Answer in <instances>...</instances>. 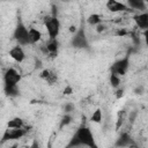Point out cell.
I'll use <instances>...</instances> for the list:
<instances>
[{
    "label": "cell",
    "instance_id": "obj_1",
    "mask_svg": "<svg viewBox=\"0 0 148 148\" xmlns=\"http://www.w3.org/2000/svg\"><path fill=\"white\" fill-rule=\"evenodd\" d=\"M73 146L74 147H79V146L96 147V143H95L94 135H92L91 131L86 126H81L80 128H77L74 136L72 138L71 143L68 145V147H73Z\"/></svg>",
    "mask_w": 148,
    "mask_h": 148
},
{
    "label": "cell",
    "instance_id": "obj_2",
    "mask_svg": "<svg viewBox=\"0 0 148 148\" xmlns=\"http://www.w3.org/2000/svg\"><path fill=\"white\" fill-rule=\"evenodd\" d=\"M44 25L46 28L50 39L57 38V36L59 35V31H60V22L54 14L44 17Z\"/></svg>",
    "mask_w": 148,
    "mask_h": 148
},
{
    "label": "cell",
    "instance_id": "obj_3",
    "mask_svg": "<svg viewBox=\"0 0 148 148\" xmlns=\"http://www.w3.org/2000/svg\"><path fill=\"white\" fill-rule=\"evenodd\" d=\"M13 36H14V39L17 42V44L21 45V46H22V45H28V44H30V42H29L28 28L25 27V24H24L21 20L17 21V24H16V27H15V29H14Z\"/></svg>",
    "mask_w": 148,
    "mask_h": 148
},
{
    "label": "cell",
    "instance_id": "obj_4",
    "mask_svg": "<svg viewBox=\"0 0 148 148\" xmlns=\"http://www.w3.org/2000/svg\"><path fill=\"white\" fill-rule=\"evenodd\" d=\"M130 67V58L128 56L117 60L116 62H113V65L111 66V73L118 75V76H123L127 73Z\"/></svg>",
    "mask_w": 148,
    "mask_h": 148
},
{
    "label": "cell",
    "instance_id": "obj_5",
    "mask_svg": "<svg viewBox=\"0 0 148 148\" xmlns=\"http://www.w3.org/2000/svg\"><path fill=\"white\" fill-rule=\"evenodd\" d=\"M27 133L23 127L21 128H13V127H7L2 134V141H9V140H17L24 136Z\"/></svg>",
    "mask_w": 148,
    "mask_h": 148
},
{
    "label": "cell",
    "instance_id": "obj_6",
    "mask_svg": "<svg viewBox=\"0 0 148 148\" xmlns=\"http://www.w3.org/2000/svg\"><path fill=\"white\" fill-rule=\"evenodd\" d=\"M20 80H21V74L14 68H8L3 74L5 86H17Z\"/></svg>",
    "mask_w": 148,
    "mask_h": 148
},
{
    "label": "cell",
    "instance_id": "obj_7",
    "mask_svg": "<svg viewBox=\"0 0 148 148\" xmlns=\"http://www.w3.org/2000/svg\"><path fill=\"white\" fill-rule=\"evenodd\" d=\"M72 45L74 47H79V49L88 46V42H87V37H86V32H84L83 28H80L79 30L75 31V35L72 38Z\"/></svg>",
    "mask_w": 148,
    "mask_h": 148
},
{
    "label": "cell",
    "instance_id": "obj_8",
    "mask_svg": "<svg viewBox=\"0 0 148 148\" xmlns=\"http://www.w3.org/2000/svg\"><path fill=\"white\" fill-rule=\"evenodd\" d=\"M106 8L111 12V13H119V12H126L130 9L128 6H126L125 3L118 1V0H108L106 1Z\"/></svg>",
    "mask_w": 148,
    "mask_h": 148
},
{
    "label": "cell",
    "instance_id": "obj_9",
    "mask_svg": "<svg viewBox=\"0 0 148 148\" xmlns=\"http://www.w3.org/2000/svg\"><path fill=\"white\" fill-rule=\"evenodd\" d=\"M9 57L15 60L16 62H22L24 59H25V53L23 51V49L21 47V45H16V46H13L10 50H9Z\"/></svg>",
    "mask_w": 148,
    "mask_h": 148
},
{
    "label": "cell",
    "instance_id": "obj_10",
    "mask_svg": "<svg viewBox=\"0 0 148 148\" xmlns=\"http://www.w3.org/2000/svg\"><path fill=\"white\" fill-rule=\"evenodd\" d=\"M134 22L139 29L146 30L148 28V14L146 12H142L140 14H136L134 16Z\"/></svg>",
    "mask_w": 148,
    "mask_h": 148
},
{
    "label": "cell",
    "instance_id": "obj_11",
    "mask_svg": "<svg viewBox=\"0 0 148 148\" xmlns=\"http://www.w3.org/2000/svg\"><path fill=\"white\" fill-rule=\"evenodd\" d=\"M127 5L132 9H135L139 12H145L147 8L146 0H127Z\"/></svg>",
    "mask_w": 148,
    "mask_h": 148
},
{
    "label": "cell",
    "instance_id": "obj_12",
    "mask_svg": "<svg viewBox=\"0 0 148 148\" xmlns=\"http://www.w3.org/2000/svg\"><path fill=\"white\" fill-rule=\"evenodd\" d=\"M40 77L43 80H45L49 84H53L56 81H57V74L53 73L52 71L50 69H43L40 72Z\"/></svg>",
    "mask_w": 148,
    "mask_h": 148
},
{
    "label": "cell",
    "instance_id": "obj_13",
    "mask_svg": "<svg viewBox=\"0 0 148 148\" xmlns=\"http://www.w3.org/2000/svg\"><path fill=\"white\" fill-rule=\"evenodd\" d=\"M28 34H29V42H30V44H35V43L39 42L40 38H42V32L38 29L34 28V27L28 29Z\"/></svg>",
    "mask_w": 148,
    "mask_h": 148
},
{
    "label": "cell",
    "instance_id": "obj_14",
    "mask_svg": "<svg viewBox=\"0 0 148 148\" xmlns=\"http://www.w3.org/2000/svg\"><path fill=\"white\" fill-rule=\"evenodd\" d=\"M24 126V121L22 118L20 117H15L12 118L10 120L7 121V127H13V128H21Z\"/></svg>",
    "mask_w": 148,
    "mask_h": 148
},
{
    "label": "cell",
    "instance_id": "obj_15",
    "mask_svg": "<svg viewBox=\"0 0 148 148\" xmlns=\"http://www.w3.org/2000/svg\"><path fill=\"white\" fill-rule=\"evenodd\" d=\"M58 46H59V43H58V40L54 38V39H51L50 42H49V44L46 45V51L50 53V54H52V56H54V54H57V51H58Z\"/></svg>",
    "mask_w": 148,
    "mask_h": 148
},
{
    "label": "cell",
    "instance_id": "obj_16",
    "mask_svg": "<svg viewBox=\"0 0 148 148\" xmlns=\"http://www.w3.org/2000/svg\"><path fill=\"white\" fill-rule=\"evenodd\" d=\"M5 94L9 97H15L18 95L17 86H5Z\"/></svg>",
    "mask_w": 148,
    "mask_h": 148
},
{
    "label": "cell",
    "instance_id": "obj_17",
    "mask_svg": "<svg viewBox=\"0 0 148 148\" xmlns=\"http://www.w3.org/2000/svg\"><path fill=\"white\" fill-rule=\"evenodd\" d=\"M101 21H102V17H101V15H98V14H90L89 16H88V18H87V22L89 23V24H91V25H97V24H99L101 23Z\"/></svg>",
    "mask_w": 148,
    "mask_h": 148
},
{
    "label": "cell",
    "instance_id": "obj_18",
    "mask_svg": "<svg viewBox=\"0 0 148 148\" xmlns=\"http://www.w3.org/2000/svg\"><path fill=\"white\" fill-rule=\"evenodd\" d=\"M130 142H131V136H130L127 133H123L116 145H117V146H123V147H125V146H130Z\"/></svg>",
    "mask_w": 148,
    "mask_h": 148
},
{
    "label": "cell",
    "instance_id": "obj_19",
    "mask_svg": "<svg viewBox=\"0 0 148 148\" xmlns=\"http://www.w3.org/2000/svg\"><path fill=\"white\" fill-rule=\"evenodd\" d=\"M90 120L92 123H97V124L102 123V111H101V109H96L92 112V114L90 117Z\"/></svg>",
    "mask_w": 148,
    "mask_h": 148
},
{
    "label": "cell",
    "instance_id": "obj_20",
    "mask_svg": "<svg viewBox=\"0 0 148 148\" xmlns=\"http://www.w3.org/2000/svg\"><path fill=\"white\" fill-rule=\"evenodd\" d=\"M110 82H111V84H112V87H118L119 86V83H120V79H119V76L118 75H116V74H113V73H111V76H110Z\"/></svg>",
    "mask_w": 148,
    "mask_h": 148
},
{
    "label": "cell",
    "instance_id": "obj_21",
    "mask_svg": "<svg viewBox=\"0 0 148 148\" xmlns=\"http://www.w3.org/2000/svg\"><path fill=\"white\" fill-rule=\"evenodd\" d=\"M71 120H72V117H71L69 114H65V116L62 117V119H61V123H60V127H62L64 125H67V124H69V123H71Z\"/></svg>",
    "mask_w": 148,
    "mask_h": 148
},
{
    "label": "cell",
    "instance_id": "obj_22",
    "mask_svg": "<svg viewBox=\"0 0 148 148\" xmlns=\"http://www.w3.org/2000/svg\"><path fill=\"white\" fill-rule=\"evenodd\" d=\"M72 110H73V105H72V104H67V105L65 106V111H66V112H71Z\"/></svg>",
    "mask_w": 148,
    "mask_h": 148
},
{
    "label": "cell",
    "instance_id": "obj_23",
    "mask_svg": "<svg viewBox=\"0 0 148 148\" xmlns=\"http://www.w3.org/2000/svg\"><path fill=\"white\" fill-rule=\"evenodd\" d=\"M126 34H127L126 30H118V31H117V36H124V35H126Z\"/></svg>",
    "mask_w": 148,
    "mask_h": 148
},
{
    "label": "cell",
    "instance_id": "obj_24",
    "mask_svg": "<svg viewBox=\"0 0 148 148\" xmlns=\"http://www.w3.org/2000/svg\"><path fill=\"white\" fill-rule=\"evenodd\" d=\"M71 92H72V88H71V87H66V88H65V90H64V94L69 95Z\"/></svg>",
    "mask_w": 148,
    "mask_h": 148
},
{
    "label": "cell",
    "instance_id": "obj_25",
    "mask_svg": "<svg viewBox=\"0 0 148 148\" xmlns=\"http://www.w3.org/2000/svg\"><path fill=\"white\" fill-rule=\"evenodd\" d=\"M103 29H104V25H101V23L97 24V31H98V32H101Z\"/></svg>",
    "mask_w": 148,
    "mask_h": 148
},
{
    "label": "cell",
    "instance_id": "obj_26",
    "mask_svg": "<svg viewBox=\"0 0 148 148\" xmlns=\"http://www.w3.org/2000/svg\"><path fill=\"white\" fill-rule=\"evenodd\" d=\"M69 30H71V31H72V32H75V31H76V29H75V27H74V25H72V27H71V29H69Z\"/></svg>",
    "mask_w": 148,
    "mask_h": 148
},
{
    "label": "cell",
    "instance_id": "obj_27",
    "mask_svg": "<svg viewBox=\"0 0 148 148\" xmlns=\"http://www.w3.org/2000/svg\"><path fill=\"white\" fill-rule=\"evenodd\" d=\"M121 95H123V90H119V91H118V97L121 96Z\"/></svg>",
    "mask_w": 148,
    "mask_h": 148
},
{
    "label": "cell",
    "instance_id": "obj_28",
    "mask_svg": "<svg viewBox=\"0 0 148 148\" xmlns=\"http://www.w3.org/2000/svg\"><path fill=\"white\" fill-rule=\"evenodd\" d=\"M66 1H67V0H66Z\"/></svg>",
    "mask_w": 148,
    "mask_h": 148
}]
</instances>
